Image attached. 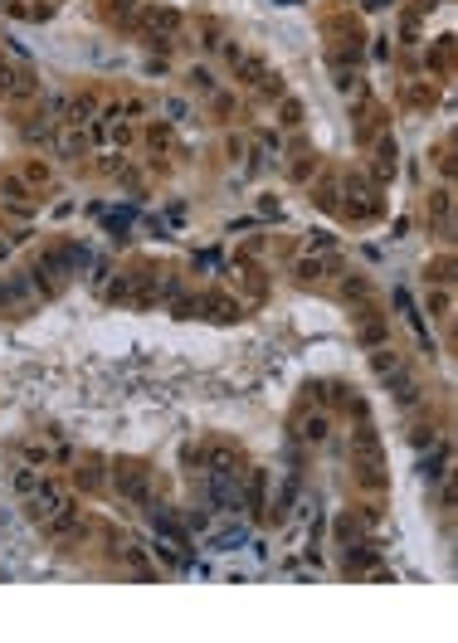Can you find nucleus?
I'll return each instance as SVG.
<instances>
[{"label":"nucleus","mask_w":458,"mask_h":643,"mask_svg":"<svg viewBox=\"0 0 458 643\" xmlns=\"http://www.w3.org/2000/svg\"><path fill=\"white\" fill-rule=\"evenodd\" d=\"M35 517H39V527L59 531V527H69V522H74V507H69V497H64V492L39 488V497H35Z\"/></svg>","instance_id":"f257e3e1"}]
</instances>
